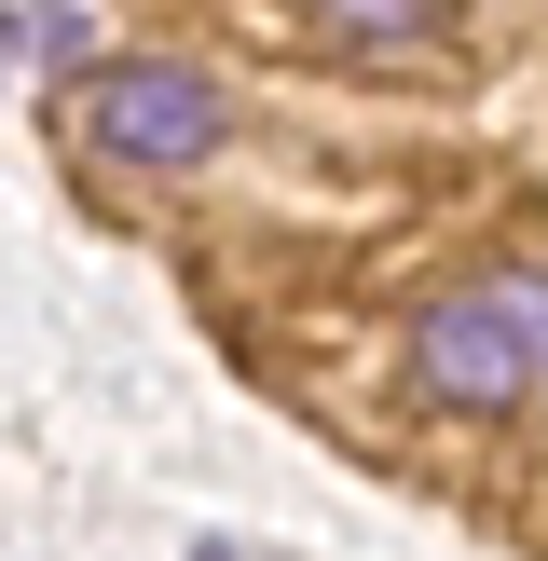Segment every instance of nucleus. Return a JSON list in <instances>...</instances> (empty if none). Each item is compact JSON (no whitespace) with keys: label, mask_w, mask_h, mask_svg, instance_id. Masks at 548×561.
Returning <instances> with one entry per match:
<instances>
[{"label":"nucleus","mask_w":548,"mask_h":561,"mask_svg":"<svg viewBox=\"0 0 548 561\" xmlns=\"http://www.w3.org/2000/svg\"><path fill=\"white\" fill-rule=\"evenodd\" d=\"M233 137V96H219L192 55H110L82 82V151L137 164V179H192V164Z\"/></svg>","instance_id":"nucleus-1"},{"label":"nucleus","mask_w":548,"mask_h":561,"mask_svg":"<svg viewBox=\"0 0 548 561\" xmlns=\"http://www.w3.org/2000/svg\"><path fill=\"white\" fill-rule=\"evenodd\" d=\"M411 383H425L438 411H521L535 398V343H521V316H507V288H438L425 316H411Z\"/></svg>","instance_id":"nucleus-2"},{"label":"nucleus","mask_w":548,"mask_h":561,"mask_svg":"<svg viewBox=\"0 0 548 561\" xmlns=\"http://www.w3.org/2000/svg\"><path fill=\"white\" fill-rule=\"evenodd\" d=\"M301 27H316L329 55H425V42H453V0H301Z\"/></svg>","instance_id":"nucleus-3"},{"label":"nucleus","mask_w":548,"mask_h":561,"mask_svg":"<svg viewBox=\"0 0 548 561\" xmlns=\"http://www.w3.org/2000/svg\"><path fill=\"white\" fill-rule=\"evenodd\" d=\"M14 55H27V69H82V0H42Z\"/></svg>","instance_id":"nucleus-4"},{"label":"nucleus","mask_w":548,"mask_h":561,"mask_svg":"<svg viewBox=\"0 0 548 561\" xmlns=\"http://www.w3.org/2000/svg\"><path fill=\"white\" fill-rule=\"evenodd\" d=\"M507 288V316H521V343H535V370H548V261H521V274H493Z\"/></svg>","instance_id":"nucleus-5"}]
</instances>
